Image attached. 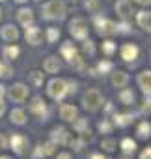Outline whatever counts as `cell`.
Wrapping results in <instances>:
<instances>
[{"mask_svg":"<svg viewBox=\"0 0 151 159\" xmlns=\"http://www.w3.org/2000/svg\"><path fill=\"white\" fill-rule=\"evenodd\" d=\"M114 11L116 15L123 21V23H129L132 17H134V8H132V2L131 0H116V4H114Z\"/></svg>","mask_w":151,"mask_h":159,"instance_id":"obj_8","label":"cell"},{"mask_svg":"<svg viewBox=\"0 0 151 159\" xmlns=\"http://www.w3.org/2000/svg\"><path fill=\"white\" fill-rule=\"evenodd\" d=\"M24 39H26V43H28V45L37 47V45H41V43H43V39H45V32H43L39 26L30 25V26H26V28H24Z\"/></svg>","mask_w":151,"mask_h":159,"instance_id":"obj_9","label":"cell"},{"mask_svg":"<svg viewBox=\"0 0 151 159\" xmlns=\"http://www.w3.org/2000/svg\"><path fill=\"white\" fill-rule=\"evenodd\" d=\"M134 122V116L131 112H116L112 116V124L114 127H129Z\"/></svg>","mask_w":151,"mask_h":159,"instance_id":"obj_24","label":"cell"},{"mask_svg":"<svg viewBox=\"0 0 151 159\" xmlns=\"http://www.w3.org/2000/svg\"><path fill=\"white\" fill-rule=\"evenodd\" d=\"M10 122H11L13 125H19V127L26 125V122H28L26 111H24L23 107H13V109L10 111Z\"/></svg>","mask_w":151,"mask_h":159,"instance_id":"obj_20","label":"cell"},{"mask_svg":"<svg viewBox=\"0 0 151 159\" xmlns=\"http://www.w3.org/2000/svg\"><path fill=\"white\" fill-rule=\"evenodd\" d=\"M45 39H47V43H56L60 39V30L56 26H49L45 30Z\"/></svg>","mask_w":151,"mask_h":159,"instance_id":"obj_34","label":"cell"},{"mask_svg":"<svg viewBox=\"0 0 151 159\" xmlns=\"http://www.w3.org/2000/svg\"><path fill=\"white\" fill-rule=\"evenodd\" d=\"M58 112H60V118L63 122H73L75 118L79 116V107L73 105V103H62L60 109H58Z\"/></svg>","mask_w":151,"mask_h":159,"instance_id":"obj_16","label":"cell"},{"mask_svg":"<svg viewBox=\"0 0 151 159\" xmlns=\"http://www.w3.org/2000/svg\"><path fill=\"white\" fill-rule=\"evenodd\" d=\"M36 2H43V0H36Z\"/></svg>","mask_w":151,"mask_h":159,"instance_id":"obj_50","label":"cell"},{"mask_svg":"<svg viewBox=\"0 0 151 159\" xmlns=\"http://www.w3.org/2000/svg\"><path fill=\"white\" fill-rule=\"evenodd\" d=\"M19 38H21V32L15 25H4L0 28V39L6 43H15Z\"/></svg>","mask_w":151,"mask_h":159,"instance_id":"obj_15","label":"cell"},{"mask_svg":"<svg viewBox=\"0 0 151 159\" xmlns=\"http://www.w3.org/2000/svg\"><path fill=\"white\" fill-rule=\"evenodd\" d=\"M114 69V64L108 60V58H105V60H101L99 64H97V71L101 73V75H106L108 71H112Z\"/></svg>","mask_w":151,"mask_h":159,"instance_id":"obj_35","label":"cell"},{"mask_svg":"<svg viewBox=\"0 0 151 159\" xmlns=\"http://www.w3.org/2000/svg\"><path fill=\"white\" fill-rule=\"evenodd\" d=\"M101 51H103V54H105L106 58H112L114 52L118 51V43H116L114 39H105L103 45H101Z\"/></svg>","mask_w":151,"mask_h":159,"instance_id":"obj_30","label":"cell"},{"mask_svg":"<svg viewBox=\"0 0 151 159\" xmlns=\"http://www.w3.org/2000/svg\"><path fill=\"white\" fill-rule=\"evenodd\" d=\"M47 96L52 99V101H63V98H67V79H62V77H52L50 81L47 83V88H45Z\"/></svg>","mask_w":151,"mask_h":159,"instance_id":"obj_2","label":"cell"},{"mask_svg":"<svg viewBox=\"0 0 151 159\" xmlns=\"http://www.w3.org/2000/svg\"><path fill=\"white\" fill-rule=\"evenodd\" d=\"M118 99H119V103H123V105H127V107H131V105H134L136 103V94L132 92V88H121L119 90V94H118Z\"/></svg>","mask_w":151,"mask_h":159,"instance_id":"obj_25","label":"cell"},{"mask_svg":"<svg viewBox=\"0 0 151 159\" xmlns=\"http://www.w3.org/2000/svg\"><path fill=\"white\" fill-rule=\"evenodd\" d=\"M34 19H36V15H34V10H32V8L23 6V8L17 10V23H19L21 26L26 28V26L34 25Z\"/></svg>","mask_w":151,"mask_h":159,"instance_id":"obj_17","label":"cell"},{"mask_svg":"<svg viewBox=\"0 0 151 159\" xmlns=\"http://www.w3.org/2000/svg\"><path fill=\"white\" fill-rule=\"evenodd\" d=\"M67 17V6L63 0H49L41 8V19L45 21H63Z\"/></svg>","mask_w":151,"mask_h":159,"instance_id":"obj_1","label":"cell"},{"mask_svg":"<svg viewBox=\"0 0 151 159\" xmlns=\"http://www.w3.org/2000/svg\"><path fill=\"white\" fill-rule=\"evenodd\" d=\"M43 83H45V73H43V71L34 69V71L28 73V84H30L32 88H41Z\"/></svg>","mask_w":151,"mask_h":159,"instance_id":"obj_27","label":"cell"},{"mask_svg":"<svg viewBox=\"0 0 151 159\" xmlns=\"http://www.w3.org/2000/svg\"><path fill=\"white\" fill-rule=\"evenodd\" d=\"M84 8L90 13H97V10L101 8V2H99V0H84Z\"/></svg>","mask_w":151,"mask_h":159,"instance_id":"obj_36","label":"cell"},{"mask_svg":"<svg viewBox=\"0 0 151 159\" xmlns=\"http://www.w3.org/2000/svg\"><path fill=\"white\" fill-rule=\"evenodd\" d=\"M60 56H62V58H65L67 62H73L75 58L79 56V49L75 47L71 41H63V43L60 45Z\"/></svg>","mask_w":151,"mask_h":159,"instance_id":"obj_23","label":"cell"},{"mask_svg":"<svg viewBox=\"0 0 151 159\" xmlns=\"http://www.w3.org/2000/svg\"><path fill=\"white\" fill-rule=\"evenodd\" d=\"M28 96H30V88L24 83H13L10 88H6V98L15 105H23L28 99Z\"/></svg>","mask_w":151,"mask_h":159,"instance_id":"obj_4","label":"cell"},{"mask_svg":"<svg viewBox=\"0 0 151 159\" xmlns=\"http://www.w3.org/2000/svg\"><path fill=\"white\" fill-rule=\"evenodd\" d=\"M28 111H30V114H34L37 118H45L47 116V103H45V99L39 98V96L32 98V101L28 103Z\"/></svg>","mask_w":151,"mask_h":159,"instance_id":"obj_13","label":"cell"},{"mask_svg":"<svg viewBox=\"0 0 151 159\" xmlns=\"http://www.w3.org/2000/svg\"><path fill=\"white\" fill-rule=\"evenodd\" d=\"M19 54H21V49H19L15 43H8V45L2 49V58L8 60V62H13L15 58H19Z\"/></svg>","mask_w":151,"mask_h":159,"instance_id":"obj_28","label":"cell"},{"mask_svg":"<svg viewBox=\"0 0 151 159\" xmlns=\"http://www.w3.org/2000/svg\"><path fill=\"white\" fill-rule=\"evenodd\" d=\"M0 21H2V10H0Z\"/></svg>","mask_w":151,"mask_h":159,"instance_id":"obj_48","label":"cell"},{"mask_svg":"<svg viewBox=\"0 0 151 159\" xmlns=\"http://www.w3.org/2000/svg\"><path fill=\"white\" fill-rule=\"evenodd\" d=\"M118 148L123 152V155H132L134 152H136V140H132L131 137H125V139H121L119 140V144H118Z\"/></svg>","mask_w":151,"mask_h":159,"instance_id":"obj_26","label":"cell"},{"mask_svg":"<svg viewBox=\"0 0 151 159\" xmlns=\"http://www.w3.org/2000/svg\"><path fill=\"white\" fill-rule=\"evenodd\" d=\"M73 129L79 133V137H82V139H86V137H90V125H88V118H82V116H77L73 122Z\"/></svg>","mask_w":151,"mask_h":159,"instance_id":"obj_22","label":"cell"},{"mask_svg":"<svg viewBox=\"0 0 151 159\" xmlns=\"http://www.w3.org/2000/svg\"><path fill=\"white\" fill-rule=\"evenodd\" d=\"M149 60H151V54H149Z\"/></svg>","mask_w":151,"mask_h":159,"instance_id":"obj_51","label":"cell"},{"mask_svg":"<svg viewBox=\"0 0 151 159\" xmlns=\"http://www.w3.org/2000/svg\"><path fill=\"white\" fill-rule=\"evenodd\" d=\"M8 139H10V150H13L17 155H26L30 152V140H28L26 135L15 133V135H11Z\"/></svg>","mask_w":151,"mask_h":159,"instance_id":"obj_7","label":"cell"},{"mask_svg":"<svg viewBox=\"0 0 151 159\" xmlns=\"http://www.w3.org/2000/svg\"><path fill=\"white\" fill-rule=\"evenodd\" d=\"M6 111H8V103H6L4 99H0V118L6 114Z\"/></svg>","mask_w":151,"mask_h":159,"instance_id":"obj_42","label":"cell"},{"mask_svg":"<svg viewBox=\"0 0 151 159\" xmlns=\"http://www.w3.org/2000/svg\"><path fill=\"white\" fill-rule=\"evenodd\" d=\"M82 43H84V45H82V51H84V52H86L88 56H93V54H95V45H93V41L86 38V39H84Z\"/></svg>","mask_w":151,"mask_h":159,"instance_id":"obj_37","label":"cell"},{"mask_svg":"<svg viewBox=\"0 0 151 159\" xmlns=\"http://www.w3.org/2000/svg\"><path fill=\"white\" fill-rule=\"evenodd\" d=\"M136 137L142 139V140L151 139V124H149L147 120H144V122L138 124V127H136Z\"/></svg>","mask_w":151,"mask_h":159,"instance_id":"obj_29","label":"cell"},{"mask_svg":"<svg viewBox=\"0 0 151 159\" xmlns=\"http://www.w3.org/2000/svg\"><path fill=\"white\" fill-rule=\"evenodd\" d=\"M15 4H19V6H24V4H28V0H13Z\"/></svg>","mask_w":151,"mask_h":159,"instance_id":"obj_46","label":"cell"},{"mask_svg":"<svg viewBox=\"0 0 151 159\" xmlns=\"http://www.w3.org/2000/svg\"><path fill=\"white\" fill-rule=\"evenodd\" d=\"M138 159H151V146H147V148H144V150L140 152V155H138Z\"/></svg>","mask_w":151,"mask_h":159,"instance_id":"obj_40","label":"cell"},{"mask_svg":"<svg viewBox=\"0 0 151 159\" xmlns=\"http://www.w3.org/2000/svg\"><path fill=\"white\" fill-rule=\"evenodd\" d=\"M132 2H136L138 6H144V8L145 6H151V0H132Z\"/></svg>","mask_w":151,"mask_h":159,"instance_id":"obj_44","label":"cell"},{"mask_svg":"<svg viewBox=\"0 0 151 159\" xmlns=\"http://www.w3.org/2000/svg\"><path fill=\"white\" fill-rule=\"evenodd\" d=\"M140 111H142V114H151V96H145V101L140 107Z\"/></svg>","mask_w":151,"mask_h":159,"instance_id":"obj_39","label":"cell"},{"mask_svg":"<svg viewBox=\"0 0 151 159\" xmlns=\"http://www.w3.org/2000/svg\"><path fill=\"white\" fill-rule=\"evenodd\" d=\"M41 66H43V71L49 73V75H56V73L62 71V62H60V58L54 56V54H49V56L43 60Z\"/></svg>","mask_w":151,"mask_h":159,"instance_id":"obj_18","label":"cell"},{"mask_svg":"<svg viewBox=\"0 0 151 159\" xmlns=\"http://www.w3.org/2000/svg\"><path fill=\"white\" fill-rule=\"evenodd\" d=\"M97 129H99V133H103V135H110V133L114 131V124H112V120L103 118V120L97 124Z\"/></svg>","mask_w":151,"mask_h":159,"instance_id":"obj_33","label":"cell"},{"mask_svg":"<svg viewBox=\"0 0 151 159\" xmlns=\"http://www.w3.org/2000/svg\"><path fill=\"white\" fill-rule=\"evenodd\" d=\"M54 159H73V153L71 152H58Z\"/></svg>","mask_w":151,"mask_h":159,"instance_id":"obj_41","label":"cell"},{"mask_svg":"<svg viewBox=\"0 0 151 159\" xmlns=\"http://www.w3.org/2000/svg\"><path fill=\"white\" fill-rule=\"evenodd\" d=\"M93 25L97 28V34L103 36V38H108V36H114V34L119 32V25L118 23H114V21H110L106 17H101V15H95Z\"/></svg>","mask_w":151,"mask_h":159,"instance_id":"obj_5","label":"cell"},{"mask_svg":"<svg viewBox=\"0 0 151 159\" xmlns=\"http://www.w3.org/2000/svg\"><path fill=\"white\" fill-rule=\"evenodd\" d=\"M0 159H13L11 155H0Z\"/></svg>","mask_w":151,"mask_h":159,"instance_id":"obj_47","label":"cell"},{"mask_svg":"<svg viewBox=\"0 0 151 159\" xmlns=\"http://www.w3.org/2000/svg\"><path fill=\"white\" fill-rule=\"evenodd\" d=\"M131 83V75L123 69H118V71H112V77H110V84L116 88V90H121L125 86H129Z\"/></svg>","mask_w":151,"mask_h":159,"instance_id":"obj_12","label":"cell"},{"mask_svg":"<svg viewBox=\"0 0 151 159\" xmlns=\"http://www.w3.org/2000/svg\"><path fill=\"white\" fill-rule=\"evenodd\" d=\"M6 150H10V139H8V135L0 133V153L6 152Z\"/></svg>","mask_w":151,"mask_h":159,"instance_id":"obj_38","label":"cell"},{"mask_svg":"<svg viewBox=\"0 0 151 159\" xmlns=\"http://www.w3.org/2000/svg\"><path fill=\"white\" fill-rule=\"evenodd\" d=\"M69 133H67V129L65 127H62V125H58V127H52V131H50V139L49 140H52L56 146H65L67 142H69Z\"/></svg>","mask_w":151,"mask_h":159,"instance_id":"obj_19","label":"cell"},{"mask_svg":"<svg viewBox=\"0 0 151 159\" xmlns=\"http://www.w3.org/2000/svg\"><path fill=\"white\" fill-rule=\"evenodd\" d=\"M136 84L145 96H151V69H142L136 75Z\"/></svg>","mask_w":151,"mask_h":159,"instance_id":"obj_14","label":"cell"},{"mask_svg":"<svg viewBox=\"0 0 151 159\" xmlns=\"http://www.w3.org/2000/svg\"><path fill=\"white\" fill-rule=\"evenodd\" d=\"M54 152H56V144L52 140H47V142H39L34 148L32 155H34V159H45L49 155H54Z\"/></svg>","mask_w":151,"mask_h":159,"instance_id":"obj_11","label":"cell"},{"mask_svg":"<svg viewBox=\"0 0 151 159\" xmlns=\"http://www.w3.org/2000/svg\"><path fill=\"white\" fill-rule=\"evenodd\" d=\"M4 98H6V86L0 83V99H4Z\"/></svg>","mask_w":151,"mask_h":159,"instance_id":"obj_45","label":"cell"},{"mask_svg":"<svg viewBox=\"0 0 151 159\" xmlns=\"http://www.w3.org/2000/svg\"><path fill=\"white\" fill-rule=\"evenodd\" d=\"M134 19H136V23L142 30L151 34V10H142V11L134 13Z\"/></svg>","mask_w":151,"mask_h":159,"instance_id":"obj_21","label":"cell"},{"mask_svg":"<svg viewBox=\"0 0 151 159\" xmlns=\"http://www.w3.org/2000/svg\"><path fill=\"white\" fill-rule=\"evenodd\" d=\"M90 159H110V157H106L105 153H101V152H95V153H92L90 155Z\"/></svg>","mask_w":151,"mask_h":159,"instance_id":"obj_43","label":"cell"},{"mask_svg":"<svg viewBox=\"0 0 151 159\" xmlns=\"http://www.w3.org/2000/svg\"><path fill=\"white\" fill-rule=\"evenodd\" d=\"M140 56V49H138V45L136 43H123L121 47H119V58L123 60V62H134L136 58Z\"/></svg>","mask_w":151,"mask_h":159,"instance_id":"obj_10","label":"cell"},{"mask_svg":"<svg viewBox=\"0 0 151 159\" xmlns=\"http://www.w3.org/2000/svg\"><path fill=\"white\" fill-rule=\"evenodd\" d=\"M101 148H103V152H106V153H112V152H116L118 150V140L114 139V137H105L103 140H101Z\"/></svg>","mask_w":151,"mask_h":159,"instance_id":"obj_31","label":"cell"},{"mask_svg":"<svg viewBox=\"0 0 151 159\" xmlns=\"http://www.w3.org/2000/svg\"><path fill=\"white\" fill-rule=\"evenodd\" d=\"M0 2H8V0H0Z\"/></svg>","mask_w":151,"mask_h":159,"instance_id":"obj_49","label":"cell"},{"mask_svg":"<svg viewBox=\"0 0 151 159\" xmlns=\"http://www.w3.org/2000/svg\"><path fill=\"white\" fill-rule=\"evenodd\" d=\"M13 75V67H11V64L8 62V60H0V79H10Z\"/></svg>","mask_w":151,"mask_h":159,"instance_id":"obj_32","label":"cell"},{"mask_svg":"<svg viewBox=\"0 0 151 159\" xmlns=\"http://www.w3.org/2000/svg\"><path fill=\"white\" fill-rule=\"evenodd\" d=\"M101 107H105V98L97 88H90L82 96V109L88 112H97Z\"/></svg>","mask_w":151,"mask_h":159,"instance_id":"obj_3","label":"cell"},{"mask_svg":"<svg viewBox=\"0 0 151 159\" xmlns=\"http://www.w3.org/2000/svg\"><path fill=\"white\" fill-rule=\"evenodd\" d=\"M69 34L79 39V41H84L88 36H90V28H88V23L82 19V17H75L71 23H69Z\"/></svg>","mask_w":151,"mask_h":159,"instance_id":"obj_6","label":"cell"}]
</instances>
